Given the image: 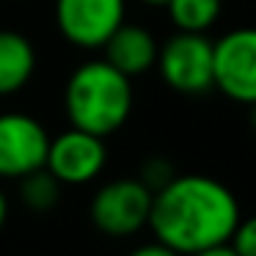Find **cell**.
Wrapping results in <instances>:
<instances>
[{
    "instance_id": "obj_1",
    "label": "cell",
    "mask_w": 256,
    "mask_h": 256,
    "mask_svg": "<svg viewBox=\"0 0 256 256\" xmlns=\"http://www.w3.org/2000/svg\"><path fill=\"white\" fill-rule=\"evenodd\" d=\"M240 201L220 179L206 174H176L152 201L149 228L157 242L179 256L226 245L237 228Z\"/></svg>"
},
{
    "instance_id": "obj_2",
    "label": "cell",
    "mask_w": 256,
    "mask_h": 256,
    "mask_svg": "<svg viewBox=\"0 0 256 256\" xmlns=\"http://www.w3.org/2000/svg\"><path fill=\"white\" fill-rule=\"evenodd\" d=\"M132 105V80L105 58L80 64L64 86V113L69 127L94 132L100 138L118 132L127 124Z\"/></svg>"
},
{
    "instance_id": "obj_3",
    "label": "cell",
    "mask_w": 256,
    "mask_h": 256,
    "mask_svg": "<svg viewBox=\"0 0 256 256\" xmlns=\"http://www.w3.org/2000/svg\"><path fill=\"white\" fill-rule=\"evenodd\" d=\"M152 201L154 193L138 176H118L96 188L88 204V218L105 237H132L149 228Z\"/></svg>"
},
{
    "instance_id": "obj_4",
    "label": "cell",
    "mask_w": 256,
    "mask_h": 256,
    "mask_svg": "<svg viewBox=\"0 0 256 256\" xmlns=\"http://www.w3.org/2000/svg\"><path fill=\"white\" fill-rule=\"evenodd\" d=\"M157 72L171 91L201 96L215 88V58L206 34L176 30L157 52Z\"/></svg>"
},
{
    "instance_id": "obj_5",
    "label": "cell",
    "mask_w": 256,
    "mask_h": 256,
    "mask_svg": "<svg viewBox=\"0 0 256 256\" xmlns=\"http://www.w3.org/2000/svg\"><path fill=\"white\" fill-rule=\"evenodd\" d=\"M56 28L80 50H102L124 22L127 0H56Z\"/></svg>"
},
{
    "instance_id": "obj_6",
    "label": "cell",
    "mask_w": 256,
    "mask_h": 256,
    "mask_svg": "<svg viewBox=\"0 0 256 256\" xmlns=\"http://www.w3.org/2000/svg\"><path fill=\"white\" fill-rule=\"evenodd\" d=\"M215 88L240 105L256 102V28H234L212 42Z\"/></svg>"
},
{
    "instance_id": "obj_7",
    "label": "cell",
    "mask_w": 256,
    "mask_h": 256,
    "mask_svg": "<svg viewBox=\"0 0 256 256\" xmlns=\"http://www.w3.org/2000/svg\"><path fill=\"white\" fill-rule=\"evenodd\" d=\"M47 127L30 113H0V179H22L25 174L44 168L50 149Z\"/></svg>"
},
{
    "instance_id": "obj_8",
    "label": "cell",
    "mask_w": 256,
    "mask_h": 256,
    "mask_svg": "<svg viewBox=\"0 0 256 256\" xmlns=\"http://www.w3.org/2000/svg\"><path fill=\"white\" fill-rule=\"evenodd\" d=\"M105 162H108L105 138L78 127H69L50 138L44 168L64 188H80V184L94 182L105 171Z\"/></svg>"
},
{
    "instance_id": "obj_9",
    "label": "cell",
    "mask_w": 256,
    "mask_h": 256,
    "mask_svg": "<svg viewBox=\"0 0 256 256\" xmlns=\"http://www.w3.org/2000/svg\"><path fill=\"white\" fill-rule=\"evenodd\" d=\"M102 52H105L102 58H105L110 66H116L122 74H127L130 80H135V78H140V74H146L152 66H157L160 44H157V39L152 36L149 28L124 20V22L113 30L110 39L105 42Z\"/></svg>"
},
{
    "instance_id": "obj_10",
    "label": "cell",
    "mask_w": 256,
    "mask_h": 256,
    "mask_svg": "<svg viewBox=\"0 0 256 256\" xmlns=\"http://www.w3.org/2000/svg\"><path fill=\"white\" fill-rule=\"evenodd\" d=\"M36 47L25 34L0 28V96H14L36 74Z\"/></svg>"
},
{
    "instance_id": "obj_11",
    "label": "cell",
    "mask_w": 256,
    "mask_h": 256,
    "mask_svg": "<svg viewBox=\"0 0 256 256\" xmlns=\"http://www.w3.org/2000/svg\"><path fill=\"white\" fill-rule=\"evenodd\" d=\"M64 184L52 176L47 168H36V171L25 174L22 179H17V196L22 201V206H28L36 215L52 212L61 201Z\"/></svg>"
},
{
    "instance_id": "obj_12",
    "label": "cell",
    "mask_w": 256,
    "mask_h": 256,
    "mask_svg": "<svg viewBox=\"0 0 256 256\" xmlns=\"http://www.w3.org/2000/svg\"><path fill=\"white\" fill-rule=\"evenodd\" d=\"M220 0H168V17L176 30L206 34L220 20Z\"/></svg>"
},
{
    "instance_id": "obj_13",
    "label": "cell",
    "mask_w": 256,
    "mask_h": 256,
    "mask_svg": "<svg viewBox=\"0 0 256 256\" xmlns=\"http://www.w3.org/2000/svg\"><path fill=\"white\" fill-rule=\"evenodd\" d=\"M174 176H176V168H174V162L168 160V157H162V154L146 157V160L140 162V168H138V179L152 190V193L162 190Z\"/></svg>"
},
{
    "instance_id": "obj_14",
    "label": "cell",
    "mask_w": 256,
    "mask_h": 256,
    "mask_svg": "<svg viewBox=\"0 0 256 256\" xmlns=\"http://www.w3.org/2000/svg\"><path fill=\"white\" fill-rule=\"evenodd\" d=\"M228 245L237 250V256H256V215L240 218Z\"/></svg>"
},
{
    "instance_id": "obj_15",
    "label": "cell",
    "mask_w": 256,
    "mask_h": 256,
    "mask_svg": "<svg viewBox=\"0 0 256 256\" xmlns=\"http://www.w3.org/2000/svg\"><path fill=\"white\" fill-rule=\"evenodd\" d=\"M127 256H179L176 250H171L168 245H162V242H144V245H138L135 250H130Z\"/></svg>"
},
{
    "instance_id": "obj_16",
    "label": "cell",
    "mask_w": 256,
    "mask_h": 256,
    "mask_svg": "<svg viewBox=\"0 0 256 256\" xmlns=\"http://www.w3.org/2000/svg\"><path fill=\"white\" fill-rule=\"evenodd\" d=\"M190 256H237V250L232 245H215V248H206V250H198V254H190Z\"/></svg>"
},
{
    "instance_id": "obj_17",
    "label": "cell",
    "mask_w": 256,
    "mask_h": 256,
    "mask_svg": "<svg viewBox=\"0 0 256 256\" xmlns=\"http://www.w3.org/2000/svg\"><path fill=\"white\" fill-rule=\"evenodd\" d=\"M6 220H8V196L3 193V188H0V232H3Z\"/></svg>"
},
{
    "instance_id": "obj_18",
    "label": "cell",
    "mask_w": 256,
    "mask_h": 256,
    "mask_svg": "<svg viewBox=\"0 0 256 256\" xmlns=\"http://www.w3.org/2000/svg\"><path fill=\"white\" fill-rule=\"evenodd\" d=\"M250 108V113H248V124H250V130H254V135H256V102L254 105H248Z\"/></svg>"
},
{
    "instance_id": "obj_19",
    "label": "cell",
    "mask_w": 256,
    "mask_h": 256,
    "mask_svg": "<svg viewBox=\"0 0 256 256\" xmlns=\"http://www.w3.org/2000/svg\"><path fill=\"white\" fill-rule=\"evenodd\" d=\"M140 3H146V6H166L168 0H140Z\"/></svg>"
}]
</instances>
